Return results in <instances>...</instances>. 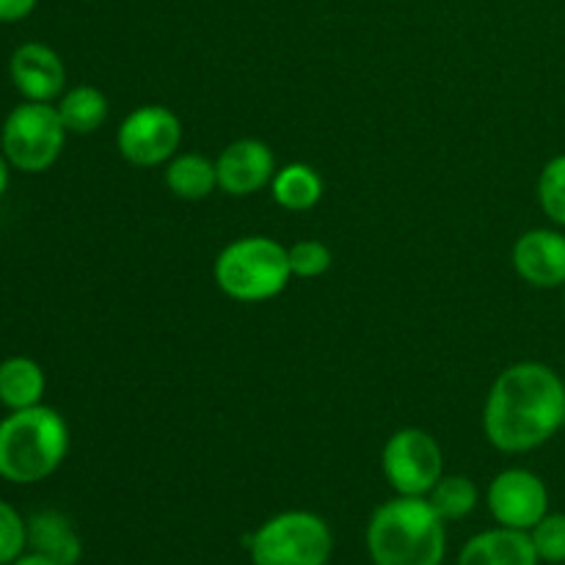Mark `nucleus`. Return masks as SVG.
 I'll list each match as a JSON object with an SVG mask.
<instances>
[{
    "label": "nucleus",
    "instance_id": "f03ea898",
    "mask_svg": "<svg viewBox=\"0 0 565 565\" xmlns=\"http://www.w3.org/2000/svg\"><path fill=\"white\" fill-rule=\"evenodd\" d=\"M445 519L425 497L384 502L367 524V552L375 565H441Z\"/></svg>",
    "mask_w": 565,
    "mask_h": 565
},
{
    "label": "nucleus",
    "instance_id": "0eeeda50",
    "mask_svg": "<svg viewBox=\"0 0 565 565\" xmlns=\"http://www.w3.org/2000/svg\"><path fill=\"white\" fill-rule=\"evenodd\" d=\"M441 447L430 434L419 428H403L390 436L384 447V475L392 489L403 497H428L439 483Z\"/></svg>",
    "mask_w": 565,
    "mask_h": 565
},
{
    "label": "nucleus",
    "instance_id": "412c9836",
    "mask_svg": "<svg viewBox=\"0 0 565 565\" xmlns=\"http://www.w3.org/2000/svg\"><path fill=\"white\" fill-rule=\"evenodd\" d=\"M535 552L546 563H565V513H546L533 530H530Z\"/></svg>",
    "mask_w": 565,
    "mask_h": 565
},
{
    "label": "nucleus",
    "instance_id": "2eb2a0df",
    "mask_svg": "<svg viewBox=\"0 0 565 565\" xmlns=\"http://www.w3.org/2000/svg\"><path fill=\"white\" fill-rule=\"evenodd\" d=\"M44 370L28 356H11L0 362V403L9 412L31 408L42 403Z\"/></svg>",
    "mask_w": 565,
    "mask_h": 565
},
{
    "label": "nucleus",
    "instance_id": "9d476101",
    "mask_svg": "<svg viewBox=\"0 0 565 565\" xmlns=\"http://www.w3.org/2000/svg\"><path fill=\"white\" fill-rule=\"evenodd\" d=\"M215 171H218V188H224L230 196H252L274 180L276 160L268 143L257 138H241L218 154Z\"/></svg>",
    "mask_w": 565,
    "mask_h": 565
},
{
    "label": "nucleus",
    "instance_id": "1a4fd4ad",
    "mask_svg": "<svg viewBox=\"0 0 565 565\" xmlns=\"http://www.w3.org/2000/svg\"><path fill=\"white\" fill-rule=\"evenodd\" d=\"M489 508L500 527L530 533L550 513V491L539 475L527 469H505L491 480Z\"/></svg>",
    "mask_w": 565,
    "mask_h": 565
},
{
    "label": "nucleus",
    "instance_id": "39448f33",
    "mask_svg": "<svg viewBox=\"0 0 565 565\" xmlns=\"http://www.w3.org/2000/svg\"><path fill=\"white\" fill-rule=\"evenodd\" d=\"M254 565H326L331 557V530L318 513L287 511L268 519L248 539Z\"/></svg>",
    "mask_w": 565,
    "mask_h": 565
},
{
    "label": "nucleus",
    "instance_id": "423d86ee",
    "mask_svg": "<svg viewBox=\"0 0 565 565\" xmlns=\"http://www.w3.org/2000/svg\"><path fill=\"white\" fill-rule=\"evenodd\" d=\"M66 132L70 130L61 121L55 105L25 99L6 116L0 149L14 169L36 174V171H47L58 160Z\"/></svg>",
    "mask_w": 565,
    "mask_h": 565
},
{
    "label": "nucleus",
    "instance_id": "dca6fc26",
    "mask_svg": "<svg viewBox=\"0 0 565 565\" xmlns=\"http://www.w3.org/2000/svg\"><path fill=\"white\" fill-rule=\"evenodd\" d=\"M166 185L174 196L185 199V202H199L215 191L218 171L204 154H177L166 166Z\"/></svg>",
    "mask_w": 565,
    "mask_h": 565
},
{
    "label": "nucleus",
    "instance_id": "7ed1b4c3",
    "mask_svg": "<svg viewBox=\"0 0 565 565\" xmlns=\"http://www.w3.org/2000/svg\"><path fill=\"white\" fill-rule=\"evenodd\" d=\"M70 450V428L50 406L11 412L0 423V478L28 486L50 478Z\"/></svg>",
    "mask_w": 565,
    "mask_h": 565
},
{
    "label": "nucleus",
    "instance_id": "5701e85b",
    "mask_svg": "<svg viewBox=\"0 0 565 565\" xmlns=\"http://www.w3.org/2000/svg\"><path fill=\"white\" fill-rule=\"evenodd\" d=\"M287 257H290L292 276H301V279H315L331 268L329 246L320 241L296 243V246L287 248Z\"/></svg>",
    "mask_w": 565,
    "mask_h": 565
},
{
    "label": "nucleus",
    "instance_id": "6ab92c4d",
    "mask_svg": "<svg viewBox=\"0 0 565 565\" xmlns=\"http://www.w3.org/2000/svg\"><path fill=\"white\" fill-rule=\"evenodd\" d=\"M428 502L445 522H456L478 508V486L463 475H441L439 483L428 491Z\"/></svg>",
    "mask_w": 565,
    "mask_h": 565
},
{
    "label": "nucleus",
    "instance_id": "6e6552de",
    "mask_svg": "<svg viewBox=\"0 0 565 565\" xmlns=\"http://www.w3.org/2000/svg\"><path fill=\"white\" fill-rule=\"evenodd\" d=\"M180 138L182 127L174 110L163 105H141L121 121L116 147L127 163L149 169V166L169 163L180 147Z\"/></svg>",
    "mask_w": 565,
    "mask_h": 565
},
{
    "label": "nucleus",
    "instance_id": "a878e982",
    "mask_svg": "<svg viewBox=\"0 0 565 565\" xmlns=\"http://www.w3.org/2000/svg\"><path fill=\"white\" fill-rule=\"evenodd\" d=\"M9 160H6V154H0V196L6 193V188H9Z\"/></svg>",
    "mask_w": 565,
    "mask_h": 565
},
{
    "label": "nucleus",
    "instance_id": "b1692460",
    "mask_svg": "<svg viewBox=\"0 0 565 565\" xmlns=\"http://www.w3.org/2000/svg\"><path fill=\"white\" fill-rule=\"evenodd\" d=\"M39 0H0V22H20L36 9Z\"/></svg>",
    "mask_w": 565,
    "mask_h": 565
},
{
    "label": "nucleus",
    "instance_id": "f3484780",
    "mask_svg": "<svg viewBox=\"0 0 565 565\" xmlns=\"http://www.w3.org/2000/svg\"><path fill=\"white\" fill-rule=\"evenodd\" d=\"M323 196V180L307 163H290L274 174V199L285 210L301 213L315 207Z\"/></svg>",
    "mask_w": 565,
    "mask_h": 565
},
{
    "label": "nucleus",
    "instance_id": "aec40b11",
    "mask_svg": "<svg viewBox=\"0 0 565 565\" xmlns=\"http://www.w3.org/2000/svg\"><path fill=\"white\" fill-rule=\"evenodd\" d=\"M539 202L555 224L565 226V154L552 158L541 171Z\"/></svg>",
    "mask_w": 565,
    "mask_h": 565
},
{
    "label": "nucleus",
    "instance_id": "a211bd4d",
    "mask_svg": "<svg viewBox=\"0 0 565 565\" xmlns=\"http://www.w3.org/2000/svg\"><path fill=\"white\" fill-rule=\"evenodd\" d=\"M70 132H94L108 119V97L94 86H75L55 105Z\"/></svg>",
    "mask_w": 565,
    "mask_h": 565
},
{
    "label": "nucleus",
    "instance_id": "ddd939ff",
    "mask_svg": "<svg viewBox=\"0 0 565 565\" xmlns=\"http://www.w3.org/2000/svg\"><path fill=\"white\" fill-rule=\"evenodd\" d=\"M541 557L535 552L533 539L527 530L497 527L475 535L463 546L458 565H539Z\"/></svg>",
    "mask_w": 565,
    "mask_h": 565
},
{
    "label": "nucleus",
    "instance_id": "20e7f679",
    "mask_svg": "<svg viewBox=\"0 0 565 565\" xmlns=\"http://www.w3.org/2000/svg\"><path fill=\"white\" fill-rule=\"evenodd\" d=\"M290 257L274 237L252 235L230 243L215 259V285L243 303L276 298L290 281Z\"/></svg>",
    "mask_w": 565,
    "mask_h": 565
},
{
    "label": "nucleus",
    "instance_id": "4468645a",
    "mask_svg": "<svg viewBox=\"0 0 565 565\" xmlns=\"http://www.w3.org/2000/svg\"><path fill=\"white\" fill-rule=\"evenodd\" d=\"M28 546L33 555H42L58 565H75L83 552L75 527L58 511H42L28 522Z\"/></svg>",
    "mask_w": 565,
    "mask_h": 565
},
{
    "label": "nucleus",
    "instance_id": "4be33fe9",
    "mask_svg": "<svg viewBox=\"0 0 565 565\" xmlns=\"http://www.w3.org/2000/svg\"><path fill=\"white\" fill-rule=\"evenodd\" d=\"M28 546V522H22L20 513L0 500V565H11L20 561Z\"/></svg>",
    "mask_w": 565,
    "mask_h": 565
},
{
    "label": "nucleus",
    "instance_id": "9b49d317",
    "mask_svg": "<svg viewBox=\"0 0 565 565\" xmlns=\"http://www.w3.org/2000/svg\"><path fill=\"white\" fill-rule=\"evenodd\" d=\"M11 81H14L17 92L31 103H53L66 83L64 61L58 58L53 47L39 42L20 44L11 55Z\"/></svg>",
    "mask_w": 565,
    "mask_h": 565
},
{
    "label": "nucleus",
    "instance_id": "393cba45",
    "mask_svg": "<svg viewBox=\"0 0 565 565\" xmlns=\"http://www.w3.org/2000/svg\"><path fill=\"white\" fill-rule=\"evenodd\" d=\"M11 565H58V563L47 561V557H42V555H22L20 561H14Z\"/></svg>",
    "mask_w": 565,
    "mask_h": 565
},
{
    "label": "nucleus",
    "instance_id": "f8f14e48",
    "mask_svg": "<svg viewBox=\"0 0 565 565\" xmlns=\"http://www.w3.org/2000/svg\"><path fill=\"white\" fill-rule=\"evenodd\" d=\"M513 268L527 285L550 290L565 287V235L557 230H530L513 246Z\"/></svg>",
    "mask_w": 565,
    "mask_h": 565
},
{
    "label": "nucleus",
    "instance_id": "f257e3e1",
    "mask_svg": "<svg viewBox=\"0 0 565 565\" xmlns=\"http://www.w3.org/2000/svg\"><path fill=\"white\" fill-rule=\"evenodd\" d=\"M565 425V384L541 362L511 364L497 375L483 408V428L502 452H530Z\"/></svg>",
    "mask_w": 565,
    "mask_h": 565
}]
</instances>
